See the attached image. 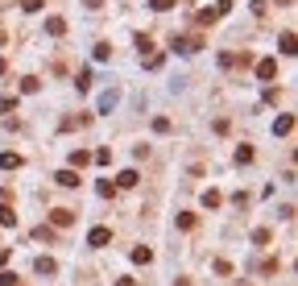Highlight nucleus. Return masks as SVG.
<instances>
[{
  "instance_id": "nucleus-10",
  "label": "nucleus",
  "mask_w": 298,
  "mask_h": 286,
  "mask_svg": "<svg viewBox=\"0 0 298 286\" xmlns=\"http://www.w3.org/2000/svg\"><path fill=\"white\" fill-rule=\"evenodd\" d=\"M0 224H5V228H13V224H17V212H13L9 203H0Z\"/></svg>"
},
{
  "instance_id": "nucleus-11",
  "label": "nucleus",
  "mask_w": 298,
  "mask_h": 286,
  "mask_svg": "<svg viewBox=\"0 0 298 286\" xmlns=\"http://www.w3.org/2000/svg\"><path fill=\"white\" fill-rule=\"evenodd\" d=\"M0 166H5V170H17V166H21V153H13V149L0 153Z\"/></svg>"
},
{
  "instance_id": "nucleus-18",
  "label": "nucleus",
  "mask_w": 298,
  "mask_h": 286,
  "mask_svg": "<svg viewBox=\"0 0 298 286\" xmlns=\"http://www.w3.org/2000/svg\"><path fill=\"white\" fill-rule=\"evenodd\" d=\"M178 5V0H149V9H154V13H166V9H174Z\"/></svg>"
},
{
  "instance_id": "nucleus-14",
  "label": "nucleus",
  "mask_w": 298,
  "mask_h": 286,
  "mask_svg": "<svg viewBox=\"0 0 298 286\" xmlns=\"http://www.w3.org/2000/svg\"><path fill=\"white\" fill-rule=\"evenodd\" d=\"M137 178H141L137 170H121V178H116V187H137Z\"/></svg>"
},
{
  "instance_id": "nucleus-4",
  "label": "nucleus",
  "mask_w": 298,
  "mask_h": 286,
  "mask_svg": "<svg viewBox=\"0 0 298 286\" xmlns=\"http://www.w3.org/2000/svg\"><path fill=\"white\" fill-rule=\"evenodd\" d=\"M199 46H203V38H174V50L178 54H195Z\"/></svg>"
},
{
  "instance_id": "nucleus-8",
  "label": "nucleus",
  "mask_w": 298,
  "mask_h": 286,
  "mask_svg": "<svg viewBox=\"0 0 298 286\" xmlns=\"http://www.w3.org/2000/svg\"><path fill=\"white\" fill-rule=\"evenodd\" d=\"M133 262H137V266H149V262H154V249H149V245H137V249H133Z\"/></svg>"
},
{
  "instance_id": "nucleus-13",
  "label": "nucleus",
  "mask_w": 298,
  "mask_h": 286,
  "mask_svg": "<svg viewBox=\"0 0 298 286\" xmlns=\"http://www.w3.org/2000/svg\"><path fill=\"white\" fill-rule=\"evenodd\" d=\"M34 270H38V274H54V270H58V262H54V257H38V262H34Z\"/></svg>"
},
{
  "instance_id": "nucleus-1",
  "label": "nucleus",
  "mask_w": 298,
  "mask_h": 286,
  "mask_svg": "<svg viewBox=\"0 0 298 286\" xmlns=\"http://www.w3.org/2000/svg\"><path fill=\"white\" fill-rule=\"evenodd\" d=\"M257 79H261V83H274V79H278V58H261V62H257Z\"/></svg>"
},
{
  "instance_id": "nucleus-12",
  "label": "nucleus",
  "mask_w": 298,
  "mask_h": 286,
  "mask_svg": "<svg viewBox=\"0 0 298 286\" xmlns=\"http://www.w3.org/2000/svg\"><path fill=\"white\" fill-rule=\"evenodd\" d=\"M220 203H224V195H220V191H203V207H212V212H216Z\"/></svg>"
},
{
  "instance_id": "nucleus-27",
  "label": "nucleus",
  "mask_w": 298,
  "mask_h": 286,
  "mask_svg": "<svg viewBox=\"0 0 298 286\" xmlns=\"http://www.w3.org/2000/svg\"><path fill=\"white\" fill-rule=\"evenodd\" d=\"M0 75H9V62H5V58H0Z\"/></svg>"
},
{
  "instance_id": "nucleus-2",
  "label": "nucleus",
  "mask_w": 298,
  "mask_h": 286,
  "mask_svg": "<svg viewBox=\"0 0 298 286\" xmlns=\"http://www.w3.org/2000/svg\"><path fill=\"white\" fill-rule=\"evenodd\" d=\"M50 224H54V228H71V224H75V207H54V212H50Z\"/></svg>"
},
{
  "instance_id": "nucleus-16",
  "label": "nucleus",
  "mask_w": 298,
  "mask_h": 286,
  "mask_svg": "<svg viewBox=\"0 0 298 286\" xmlns=\"http://www.w3.org/2000/svg\"><path fill=\"white\" fill-rule=\"evenodd\" d=\"M253 158H257V153H253V145H241V149H236V162H241V166H249Z\"/></svg>"
},
{
  "instance_id": "nucleus-23",
  "label": "nucleus",
  "mask_w": 298,
  "mask_h": 286,
  "mask_svg": "<svg viewBox=\"0 0 298 286\" xmlns=\"http://www.w3.org/2000/svg\"><path fill=\"white\" fill-rule=\"evenodd\" d=\"M0 112H17V100H13V95H0Z\"/></svg>"
},
{
  "instance_id": "nucleus-3",
  "label": "nucleus",
  "mask_w": 298,
  "mask_h": 286,
  "mask_svg": "<svg viewBox=\"0 0 298 286\" xmlns=\"http://www.w3.org/2000/svg\"><path fill=\"white\" fill-rule=\"evenodd\" d=\"M112 241V228H104V224H96L92 232H87V245H92V249H104Z\"/></svg>"
},
{
  "instance_id": "nucleus-5",
  "label": "nucleus",
  "mask_w": 298,
  "mask_h": 286,
  "mask_svg": "<svg viewBox=\"0 0 298 286\" xmlns=\"http://www.w3.org/2000/svg\"><path fill=\"white\" fill-rule=\"evenodd\" d=\"M286 133H294V116H290V112L274 120V137H286Z\"/></svg>"
},
{
  "instance_id": "nucleus-26",
  "label": "nucleus",
  "mask_w": 298,
  "mask_h": 286,
  "mask_svg": "<svg viewBox=\"0 0 298 286\" xmlns=\"http://www.w3.org/2000/svg\"><path fill=\"white\" fill-rule=\"evenodd\" d=\"M116 286H137V278H116Z\"/></svg>"
},
{
  "instance_id": "nucleus-19",
  "label": "nucleus",
  "mask_w": 298,
  "mask_h": 286,
  "mask_svg": "<svg viewBox=\"0 0 298 286\" xmlns=\"http://www.w3.org/2000/svg\"><path fill=\"white\" fill-rule=\"evenodd\" d=\"M38 87H42V83H38V79H34V75H29V79H21V91H25V95H34V91H38Z\"/></svg>"
},
{
  "instance_id": "nucleus-20",
  "label": "nucleus",
  "mask_w": 298,
  "mask_h": 286,
  "mask_svg": "<svg viewBox=\"0 0 298 286\" xmlns=\"http://www.w3.org/2000/svg\"><path fill=\"white\" fill-rule=\"evenodd\" d=\"M92 162H100V166H108V162H112V149H96V153H92Z\"/></svg>"
},
{
  "instance_id": "nucleus-25",
  "label": "nucleus",
  "mask_w": 298,
  "mask_h": 286,
  "mask_svg": "<svg viewBox=\"0 0 298 286\" xmlns=\"http://www.w3.org/2000/svg\"><path fill=\"white\" fill-rule=\"evenodd\" d=\"M96 191H100V195H104V199H108V195H112V191H116V187H112V183H108V178H100V183H96Z\"/></svg>"
},
{
  "instance_id": "nucleus-21",
  "label": "nucleus",
  "mask_w": 298,
  "mask_h": 286,
  "mask_svg": "<svg viewBox=\"0 0 298 286\" xmlns=\"http://www.w3.org/2000/svg\"><path fill=\"white\" fill-rule=\"evenodd\" d=\"M75 87H79V91H87V87H92V71H79V79H75Z\"/></svg>"
},
{
  "instance_id": "nucleus-6",
  "label": "nucleus",
  "mask_w": 298,
  "mask_h": 286,
  "mask_svg": "<svg viewBox=\"0 0 298 286\" xmlns=\"http://www.w3.org/2000/svg\"><path fill=\"white\" fill-rule=\"evenodd\" d=\"M54 183H58V187H79V170H71V166H67V170H58Z\"/></svg>"
},
{
  "instance_id": "nucleus-15",
  "label": "nucleus",
  "mask_w": 298,
  "mask_h": 286,
  "mask_svg": "<svg viewBox=\"0 0 298 286\" xmlns=\"http://www.w3.org/2000/svg\"><path fill=\"white\" fill-rule=\"evenodd\" d=\"M278 50H282V54H294V50H298V46H294V34H290V29H286V34H282V42H278Z\"/></svg>"
},
{
  "instance_id": "nucleus-17",
  "label": "nucleus",
  "mask_w": 298,
  "mask_h": 286,
  "mask_svg": "<svg viewBox=\"0 0 298 286\" xmlns=\"http://www.w3.org/2000/svg\"><path fill=\"white\" fill-rule=\"evenodd\" d=\"M38 9H46V0H21V13H38Z\"/></svg>"
},
{
  "instance_id": "nucleus-24",
  "label": "nucleus",
  "mask_w": 298,
  "mask_h": 286,
  "mask_svg": "<svg viewBox=\"0 0 298 286\" xmlns=\"http://www.w3.org/2000/svg\"><path fill=\"white\" fill-rule=\"evenodd\" d=\"M154 133H170V120L166 116H154Z\"/></svg>"
},
{
  "instance_id": "nucleus-9",
  "label": "nucleus",
  "mask_w": 298,
  "mask_h": 286,
  "mask_svg": "<svg viewBox=\"0 0 298 286\" xmlns=\"http://www.w3.org/2000/svg\"><path fill=\"white\" fill-rule=\"evenodd\" d=\"M87 162H92V153H87V149H75L71 153V170H83Z\"/></svg>"
},
{
  "instance_id": "nucleus-22",
  "label": "nucleus",
  "mask_w": 298,
  "mask_h": 286,
  "mask_svg": "<svg viewBox=\"0 0 298 286\" xmlns=\"http://www.w3.org/2000/svg\"><path fill=\"white\" fill-rule=\"evenodd\" d=\"M178 228H195V212H183V216H178Z\"/></svg>"
},
{
  "instance_id": "nucleus-7",
  "label": "nucleus",
  "mask_w": 298,
  "mask_h": 286,
  "mask_svg": "<svg viewBox=\"0 0 298 286\" xmlns=\"http://www.w3.org/2000/svg\"><path fill=\"white\" fill-rule=\"evenodd\" d=\"M46 34H50V38H63V34H67V21H63V17H46Z\"/></svg>"
}]
</instances>
